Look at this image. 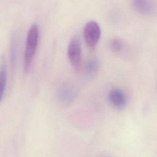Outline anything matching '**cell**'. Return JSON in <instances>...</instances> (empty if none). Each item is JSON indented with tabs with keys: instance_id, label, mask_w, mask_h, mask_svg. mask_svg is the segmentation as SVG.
I'll return each mask as SVG.
<instances>
[{
	"instance_id": "1",
	"label": "cell",
	"mask_w": 157,
	"mask_h": 157,
	"mask_svg": "<svg viewBox=\"0 0 157 157\" xmlns=\"http://www.w3.org/2000/svg\"><path fill=\"white\" fill-rule=\"evenodd\" d=\"M39 37V27L34 23L29 28L26 40L25 50L23 58V69L25 73L28 72L36 54Z\"/></svg>"
},
{
	"instance_id": "2",
	"label": "cell",
	"mask_w": 157,
	"mask_h": 157,
	"mask_svg": "<svg viewBox=\"0 0 157 157\" xmlns=\"http://www.w3.org/2000/svg\"><path fill=\"white\" fill-rule=\"evenodd\" d=\"M101 35V27L98 22L90 20L86 23L83 28V37L86 45L90 48H94Z\"/></svg>"
},
{
	"instance_id": "3",
	"label": "cell",
	"mask_w": 157,
	"mask_h": 157,
	"mask_svg": "<svg viewBox=\"0 0 157 157\" xmlns=\"http://www.w3.org/2000/svg\"><path fill=\"white\" fill-rule=\"evenodd\" d=\"M67 54L71 65L75 69H78L81 64L82 61V50L81 44L79 39L74 37L69 42Z\"/></svg>"
},
{
	"instance_id": "4",
	"label": "cell",
	"mask_w": 157,
	"mask_h": 157,
	"mask_svg": "<svg viewBox=\"0 0 157 157\" xmlns=\"http://www.w3.org/2000/svg\"><path fill=\"white\" fill-rule=\"evenodd\" d=\"M108 99L110 104L118 110H122L127 105V96L120 88L112 89L108 94Z\"/></svg>"
},
{
	"instance_id": "5",
	"label": "cell",
	"mask_w": 157,
	"mask_h": 157,
	"mask_svg": "<svg viewBox=\"0 0 157 157\" xmlns=\"http://www.w3.org/2000/svg\"><path fill=\"white\" fill-rule=\"evenodd\" d=\"M76 96L75 91L74 88L69 84L61 85L57 92V98L59 102L64 105L71 104Z\"/></svg>"
},
{
	"instance_id": "6",
	"label": "cell",
	"mask_w": 157,
	"mask_h": 157,
	"mask_svg": "<svg viewBox=\"0 0 157 157\" xmlns=\"http://www.w3.org/2000/svg\"><path fill=\"white\" fill-rule=\"evenodd\" d=\"M132 6L137 12L142 15H151L155 10V6L151 1L134 0L132 1Z\"/></svg>"
},
{
	"instance_id": "7",
	"label": "cell",
	"mask_w": 157,
	"mask_h": 157,
	"mask_svg": "<svg viewBox=\"0 0 157 157\" xmlns=\"http://www.w3.org/2000/svg\"><path fill=\"white\" fill-rule=\"evenodd\" d=\"M7 85V67L5 63H2L1 66L0 71V94H1V101L2 102L4 95Z\"/></svg>"
},
{
	"instance_id": "8",
	"label": "cell",
	"mask_w": 157,
	"mask_h": 157,
	"mask_svg": "<svg viewBox=\"0 0 157 157\" xmlns=\"http://www.w3.org/2000/svg\"><path fill=\"white\" fill-rule=\"evenodd\" d=\"M99 67V61L96 58L89 59L85 64L84 70L85 74L88 76H91L97 72Z\"/></svg>"
},
{
	"instance_id": "9",
	"label": "cell",
	"mask_w": 157,
	"mask_h": 157,
	"mask_svg": "<svg viewBox=\"0 0 157 157\" xmlns=\"http://www.w3.org/2000/svg\"><path fill=\"white\" fill-rule=\"evenodd\" d=\"M109 48L113 52H120L123 48V42L118 37H114L112 39L109 43Z\"/></svg>"
}]
</instances>
